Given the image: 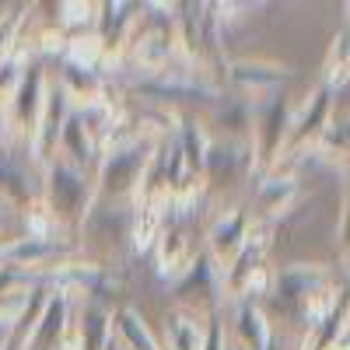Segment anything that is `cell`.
<instances>
[{"label":"cell","mask_w":350,"mask_h":350,"mask_svg":"<svg viewBox=\"0 0 350 350\" xmlns=\"http://www.w3.org/2000/svg\"><path fill=\"white\" fill-rule=\"evenodd\" d=\"M280 133H284V102H273L267 112H262V161L273 154Z\"/></svg>","instance_id":"8992f818"},{"label":"cell","mask_w":350,"mask_h":350,"mask_svg":"<svg viewBox=\"0 0 350 350\" xmlns=\"http://www.w3.org/2000/svg\"><path fill=\"white\" fill-rule=\"evenodd\" d=\"M64 315H67V301L56 298L42 323H36V333H32V343H28V350H56V343H60V333H64Z\"/></svg>","instance_id":"3957f363"},{"label":"cell","mask_w":350,"mask_h":350,"mask_svg":"<svg viewBox=\"0 0 350 350\" xmlns=\"http://www.w3.org/2000/svg\"><path fill=\"white\" fill-rule=\"evenodd\" d=\"M105 350H120V347H116V343H105Z\"/></svg>","instance_id":"5bb4252c"},{"label":"cell","mask_w":350,"mask_h":350,"mask_svg":"<svg viewBox=\"0 0 350 350\" xmlns=\"http://www.w3.org/2000/svg\"><path fill=\"white\" fill-rule=\"evenodd\" d=\"M39 88H42V74L32 67L25 74L21 88H18V120L32 130V120L39 116Z\"/></svg>","instance_id":"277c9868"},{"label":"cell","mask_w":350,"mask_h":350,"mask_svg":"<svg viewBox=\"0 0 350 350\" xmlns=\"http://www.w3.org/2000/svg\"><path fill=\"white\" fill-rule=\"evenodd\" d=\"M60 137H64V148H70V154H74L77 161L92 158V151H88V140H84V126H81L77 116H74V120H67V126L60 130Z\"/></svg>","instance_id":"9c48e42d"},{"label":"cell","mask_w":350,"mask_h":350,"mask_svg":"<svg viewBox=\"0 0 350 350\" xmlns=\"http://www.w3.org/2000/svg\"><path fill=\"white\" fill-rule=\"evenodd\" d=\"M144 168V148H130L112 154L102 168V193H126Z\"/></svg>","instance_id":"7a4b0ae2"},{"label":"cell","mask_w":350,"mask_h":350,"mask_svg":"<svg viewBox=\"0 0 350 350\" xmlns=\"http://www.w3.org/2000/svg\"><path fill=\"white\" fill-rule=\"evenodd\" d=\"M207 165H211V179L221 186V179H224V186L235 179V172H239V151H231V148H214L211 151V158H207Z\"/></svg>","instance_id":"ba28073f"},{"label":"cell","mask_w":350,"mask_h":350,"mask_svg":"<svg viewBox=\"0 0 350 350\" xmlns=\"http://www.w3.org/2000/svg\"><path fill=\"white\" fill-rule=\"evenodd\" d=\"M217 340H221L217 329H211V336H207V343H203V350H217Z\"/></svg>","instance_id":"4fadbf2b"},{"label":"cell","mask_w":350,"mask_h":350,"mask_svg":"<svg viewBox=\"0 0 350 350\" xmlns=\"http://www.w3.org/2000/svg\"><path fill=\"white\" fill-rule=\"evenodd\" d=\"M49 200H53V214L60 221L74 224V221L84 217L88 186L70 165H53V172H49Z\"/></svg>","instance_id":"6da1fadb"},{"label":"cell","mask_w":350,"mask_h":350,"mask_svg":"<svg viewBox=\"0 0 350 350\" xmlns=\"http://www.w3.org/2000/svg\"><path fill=\"white\" fill-rule=\"evenodd\" d=\"M64 95L56 92V95H49V112H46V126H39V154L46 158V151L56 144V137H60V109H64V102H60Z\"/></svg>","instance_id":"52a82bcc"},{"label":"cell","mask_w":350,"mask_h":350,"mask_svg":"<svg viewBox=\"0 0 350 350\" xmlns=\"http://www.w3.org/2000/svg\"><path fill=\"white\" fill-rule=\"evenodd\" d=\"M120 329H123V336H130V343H133V347H140V350H154L151 336L140 329V323L133 319V312H120Z\"/></svg>","instance_id":"8fae6325"},{"label":"cell","mask_w":350,"mask_h":350,"mask_svg":"<svg viewBox=\"0 0 350 350\" xmlns=\"http://www.w3.org/2000/svg\"><path fill=\"white\" fill-rule=\"evenodd\" d=\"M0 343H4V333H0Z\"/></svg>","instance_id":"9a60e30c"},{"label":"cell","mask_w":350,"mask_h":350,"mask_svg":"<svg viewBox=\"0 0 350 350\" xmlns=\"http://www.w3.org/2000/svg\"><path fill=\"white\" fill-rule=\"evenodd\" d=\"M81 347L84 350H105V315L98 308H84L81 315Z\"/></svg>","instance_id":"5b68a950"},{"label":"cell","mask_w":350,"mask_h":350,"mask_svg":"<svg viewBox=\"0 0 350 350\" xmlns=\"http://www.w3.org/2000/svg\"><path fill=\"white\" fill-rule=\"evenodd\" d=\"M242 333L249 336L252 350H262V347H270V340H267V329H262L259 315H256L252 308H242Z\"/></svg>","instance_id":"30bf717a"},{"label":"cell","mask_w":350,"mask_h":350,"mask_svg":"<svg viewBox=\"0 0 350 350\" xmlns=\"http://www.w3.org/2000/svg\"><path fill=\"white\" fill-rule=\"evenodd\" d=\"M231 350H242V347H231Z\"/></svg>","instance_id":"e0dca14e"},{"label":"cell","mask_w":350,"mask_h":350,"mask_svg":"<svg viewBox=\"0 0 350 350\" xmlns=\"http://www.w3.org/2000/svg\"><path fill=\"white\" fill-rule=\"evenodd\" d=\"M239 235H242V217H231L228 221V228H217V235H214V242H217V249H239Z\"/></svg>","instance_id":"7c38bea8"},{"label":"cell","mask_w":350,"mask_h":350,"mask_svg":"<svg viewBox=\"0 0 350 350\" xmlns=\"http://www.w3.org/2000/svg\"><path fill=\"white\" fill-rule=\"evenodd\" d=\"M0 224H4V214H0Z\"/></svg>","instance_id":"2e32d148"}]
</instances>
